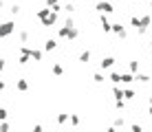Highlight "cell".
<instances>
[{"label": "cell", "mask_w": 152, "mask_h": 132, "mask_svg": "<svg viewBox=\"0 0 152 132\" xmlns=\"http://www.w3.org/2000/svg\"><path fill=\"white\" fill-rule=\"evenodd\" d=\"M57 35H60L62 40H77V38H80V29L75 26V20H73L71 15H66L64 26L57 29Z\"/></svg>", "instance_id": "cell-1"}, {"label": "cell", "mask_w": 152, "mask_h": 132, "mask_svg": "<svg viewBox=\"0 0 152 132\" xmlns=\"http://www.w3.org/2000/svg\"><path fill=\"white\" fill-rule=\"evenodd\" d=\"M35 18L40 20V24H42V26L51 29L53 24H57V18H60V15H57V13H53L49 7H42V9H38V11H35Z\"/></svg>", "instance_id": "cell-2"}, {"label": "cell", "mask_w": 152, "mask_h": 132, "mask_svg": "<svg viewBox=\"0 0 152 132\" xmlns=\"http://www.w3.org/2000/svg\"><path fill=\"white\" fill-rule=\"evenodd\" d=\"M15 33V22L13 20H7V22L0 24V38H9V35Z\"/></svg>", "instance_id": "cell-3"}, {"label": "cell", "mask_w": 152, "mask_h": 132, "mask_svg": "<svg viewBox=\"0 0 152 132\" xmlns=\"http://www.w3.org/2000/svg\"><path fill=\"white\" fill-rule=\"evenodd\" d=\"M95 11L108 15V13H115V7H113V2H108V0H99V2L95 4Z\"/></svg>", "instance_id": "cell-4"}, {"label": "cell", "mask_w": 152, "mask_h": 132, "mask_svg": "<svg viewBox=\"0 0 152 132\" xmlns=\"http://www.w3.org/2000/svg\"><path fill=\"white\" fill-rule=\"evenodd\" d=\"M150 24H152V15H150V13H143V15H141V24H139L137 33H139V35H143L145 31L150 29Z\"/></svg>", "instance_id": "cell-5"}, {"label": "cell", "mask_w": 152, "mask_h": 132, "mask_svg": "<svg viewBox=\"0 0 152 132\" xmlns=\"http://www.w3.org/2000/svg\"><path fill=\"white\" fill-rule=\"evenodd\" d=\"M113 33L117 35V38H121V40L128 38V31H126V26H124L121 22H115V24H113Z\"/></svg>", "instance_id": "cell-6"}, {"label": "cell", "mask_w": 152, "mask_h": 132, "mask_svg": "<svg viewBox=\"0 0 152 132\" xmlns=\"http://www.w3.org/2000/svg\"><path fill=\"white\" fill-rule=\"evenodd\" d=\"M99 24H102L104 33H113V22H110V20H108L104 13H99Z\"/></svg>", "instance_id": "cell-7"}, {"label": "cell", "mask_w": 152, "mask_h": 132, "mask_svg": "<svg viewBox=\"0 0 152 132\" xmlns=\"http://www.w3.org/2000/svg\"><path fill=\"white\" fill-rule=\"evenodd\" d=\"M115 62H117V60H115V57H110V55H108V57H102L99 68H102V71H110V68L115 66Z\"/></svg>", "instance_id": "cell-8"}, {"label": "cell", "mask_w": 152, "mask_h": 132, "mask_svg": "<svg viewBox=\"0 0 152 132\" xmlns=\"http://www.w3.org/2000/svg\"><path fill=\"white\" fill-rule=\"evenodd\" d=\"M55 49H57V40H55V38H49V40L44 42V49H42V51L51 53V51H55Z\"/></svg>", "instance_id": "cell-9"}, {"label": "cell", "mask_w": 152, "mask_h": 132, "mask_svg": "<svg viewBox=\"0 0 152 132\" xmlns=\"http://www.w3.org/2000/svg\"><path fill=\"white\" fill-rule=\"evenodd\" d=\"M42 55H44V51H42V49H31V53H29V57L33 62H42Z\"/></svg>", "instance_id": "cell-10"}, {"label": "cell", "mask_w": 152, "mask_h": 132, "mask_svg": "<svg viewBox=\"0 0 152 132\" xmlns=\"http://www.w3.org/2000/svg\"><path fill=\"white\" fill-rule=\"evenodd\" d=\"M51 73H53L55 77H62V75H64V66H62L60 62H55V64L51 66Z\"/></svg>", "instance_id": "cell-11"}, {"label": "cell", "mask_w": 152, "mask_h": 132, "mask_svg": "<svg viewBox=\"0 0 152 132\" xmlns=\"http://www.w3.org/2000/svg\"><path fill=\"white\" fill-rule=\"evenodd\" d=\"M15 88H18L20 93H27L29 90V82L27 79H15Z\"/></svg>", "instance_id": "cell-12"}, {"label": "cell", "mask_w": 152, "mask_h": 132, "mask_svg": "<svg viewBox=\"0 0 152 132\" xmlns=\"http://www.w3.org/2000/svg\"><path fill=\"white\" fill-rule=\"evenodd\" d=\"M91 57H93V53L88 51V49H84V51L80 53V62H82V64H88V62H91Z\"/></svg>", "instance_id": "cell-13"}, {"label": "cell", "mask_w": 152, "mask_h": 132, "mask_svg": "<svg viewBox=\"0 0 152 132\" xmlns=\"http://www.w3.org/2000/svg\"><path fill=\"white\" fill-rule=\"evenodd\" d=\"M113 82V86H119V84H121V73H117V71H113L110 73V77H108Z\"/></svg>", "instance_id": "cell-14"}, {"label": "cell", "mask_w": 152, "mask_h": 132, "mask_svg": "<svg viewBox=\"0 0 152 132\" xmlns=\"http://www.w3.org/2000/svg\"><path fill=\"white\" fill-rule=\"evenodd\" d=\"M134 79H137V82H141V84H150V75H145V73H137V75H134Z\"/></svg>", "instance_id": "cell-15"}, {"label": "cell", "mask_w": 152, "mask_h": 132, "mask_svg": "<svg viewBox=\"0 0 152 132\" xmlns=\"http://www.w3.org/2000/svg\"><path fill=\"white\" fill-rule=\"evenodd\" d=\"M132 82H134L132 73H121V84H132Z\"/></svg>", "instance_id": "cell-16"}, {"label": "cell", "mask_w": 152, "mask_h": 132, "mask_svg": "<svg viewBox=\"0 0 152 132\" xmlns=\"http://www.w3.org/2000/svg\"><path fill=\"white\" fill-rule=\"evenodd\" d=\"M124 125H126V119H124V117H115V119H113V128L119 130V128H124Z\"/></svg>", "instance_id": "cell-17"}, {"label": "cell", "mask_w": 152, "mask_h": 132, "mask_svg": "<svg viewBox=\"0 0 152 132\" xmlns=\"http://www.w3.org/2000/svg\"><path fill=\"white\" fill-rule=\"evenodd\" d=\"M18 40L22 42V44H27V42H29V31H27V29H22V31L18 33Z\"/></svg>", "instance_id": "cell-18"}, {"label": "cell", "mask_w": 152, "mask_h": 132, "mask_svg": "<svg viewBox=\"0 0 152 132\" xmlns=\"http://www.w3.org/2000/svg\"><path fill=\"white\" fill-rule=\"evenodd\" d=\"M124 99H126V101H132V99H134V90H132V88H126V90H124Z\"/></svg>", "instance_id": "cell-19"}, {"label": "cell", "mask_w": 152, "mask_h": 132, "mask_svg": "<svg viewBox=\"0 0 152 132\" xmlns=\"http://www.w3.org/2000/svg\"><path fill=\"white\" fill-rule=\"evenodd\" d=\"M128 68H130V73H132V75H137V73H139V62L132 60V62L128 64Z\"/></svg>", "instance_id": "cell-20"}, {"label": "cell", "mask_w": 152, "mask_h": 132, "mask_svg": "<svg viewBox=\"0 0 152 132\" xmlns=\"http://www.w3.org/2000/svg\"><path fill=\"white\" fill-rule=\"evenodd\" d=\"M69 121H71V125H73V128H77V125H80V123H82V119H80V114H71V117H69Z\"/></svg>", "instance_id": "cell-21"}, {"label": "cell", "mask_w": 152, "mask_h": 132, "mask_svg": "<svg viewBox=\"0 0 152 132\" xmlns=\"http://www.w3.org/2000/svg\"><path fill=\"white\" fill-rule=\"evenodd\" d=\"M93 82L95 84H104L106 82V75H104V73H95V75H93Z\"/></svg>", "instance_id": "cell-22"}, {"label": "cell", "mask_w": 152, "mask_h": 132, "mask_svg": "<svg viewBox=\"0 0 152 132\" xmlns=\"http://www.w3.org/2000/svg\"><path fill=\"white\" fill-rule=\"evenodd\" d=\"M113 97L115 99H124V90L119 86H113Z\"/></svg>", "instance_id": "cell-23"}, {"label": "cell", "mask_w": 152, "mask_h": 132, "mask_svg": "<svg viewBox=\"0 0 152 132\" xmlns=\"http://www.w3.org/2000/svg\"><path fill=\"white\" fill-rule=\"evenodd\" d=\"M69 117H71V114H66V112H60V114H57V123H60V125H64L66 121H69Z\"/></svg>", "instance_id": "cell-24"}, {"label": "cell", "mask_w": 152, "mask_h": 132, "mask_svg": "<svg viewBox=\"0 0 152 132\" xmlns=\"http://www.w3.org/2000/svg\"><path fill=\"white\" fill-rule=\"evenodd\" d=\"M139 24H141V15H132V18H130V26L139 29Z\"/></svg>", "instance_id": "cell-25"}, {"label": "cell", "mask_w": 152, "mask_h": 132, "mask_svg": "<svg viewBox=\"0 0 152 132\" xmlns=\"http://www.w3.org/2000/svg\"><path fill=\"white\" fill-rule=\"evenodd\" d=\"M29 62H31V57H29V55H20V57H18V64H20V66H27Z\"/></svg>", "instance_id": "cell-26"}, {"label": "cell", "mask_w": 152, "mask_h": 132, "mask_svg": "<svg viewBox=\"0 0 152 132\" xmlns=\"http://www.w3.org/2000/svg\"><path fill=\"white\" fill-rule=\"evenodd\" d=\"M115 108H117V110H124V108H126V99H115Z\"/></svg>", "instance_id": "cell-27"}, {"label": "cell", "mask_w": 152, "mask_h": 132, "mask_svg": "<svg viewBox=\"0 0 152 132\" xmlns=\"http://www.w3.org/2000/svg\"><path fill=\"white\" fill-rule=\"evenodd\" d=\"M75 9H77V7H75V4H73V2H66V4H64V11L69 13V15H71L73 11H75Z\"/></svg>", "instance_id": "cell-28"}, {"label": "cell", "mask_w": 152, "mask_h": 132, "mask_svg": "<svg viewBox=\"0 0 152 132\" xmlns=\"http://www.w3.org/2000/svg\"><path fill=\"white\" fill-rule=\"evenodd\" d=\"M7 117H9L7 108H0V123H2V121H7Z\"/></svg>", "instance_id": "cell-29"}, {"label": "cell", "mask_w": 152, "mask_h": 132, "mask_svg": "<svg viewBox=\"0 0 152 132\" xmlns=\"http://www.w3.org/2000/svg\"><path fill=\"white\" fill-rule=\"evenodd\" d=\"M9 11H11V15H18V13H20V4H11V7H9Z\"/></svg>", "instance_id": "cell-30"}, {"label": "cell", "mask_w": 152, "mask_h": 132, "mask_svg": "<svg viewBox=\"0 0 152 132\" xmlns=\"http://www.w3.org/2000/svg\"><path fill=\"white\" fill-rule=\"evenodd\" d=\"M44 2H46V7H49V9H53V7L60 4V0H44Z\"/></svg>", "instance_id": "cell-31"}, {"label": "cell", "mask_w": 152, "mask_h": 132, "mask_svg": "<svg viewBox=\"0 0 152 132\" xmlns=\"http://www.w3.org/2000/svg\"><path fill=\"white\" fill-rule=\"evenodd\" d=\"M130 132H143V128H141V123H132L130 125Z\"/></svg>", "instance_id": "cell-32"}, {"label": "cell", "mask_w": 152, "mask_h": 132, "mask_svg": "<svg viewBox=\"0 0 152 132\" xmlns=\"http://www.w3.org/2000/svg\"><path fill=\"white\" fill-rule=\"evenodd\" d=\"M0 132H9V123H7V121H2V123H0Z\"/></svg>", "instance_id": "cell-33"}, {"label": "cell", "mask_w": 152, "mask_h": 132, "mask_svg": "<svg viewBox=\"0 0 152 132\" xmlns=\"http://www.w3.org/2000/svg\"><path fill=\"white\" fill-rule=\"evenodd\" d=\"M31 132H44V128H42V125H40V123H35V125H33V128H31Z\"/></svg>", "instance_id": "cell-34"}, {"label": "cell", "mask_w": 152, "mask_h": 132, "mask_svg": "<svg viewBox=\"0 0 152 132\" xmlns=\"http://www.w3.org/2000/svg\"><path fill=\"white\" fill-rule=\"evenodd\" d=\"M4 88H7V84H4V82H2V79H0V93H2V90H4Z\"/></svg>", "instance_id": "cell-35"}, {"label": "cell", "mask_w": 152, "mask_h": 132, "mask_svg": "<svg viewBox=\"0 0 152 132\" xmlns=\"http://www.w3.org/2000/svg\"><path fill=\"white\" fill-rule=\"evenodd\" d=\"M2 71H4V60L0 57V73H2Z\"/></svg>", "instance_id": "cell-36"}, {"label": "cell", "mask_w": 152, "mask_h": 132, "mask_svg": "<svg viewBox=\"0 0 152 132\" xmlns=\"http://www.w3.org/2000/svg\"><path fill=\"white\" fill-rule=\"evenodd\" d=\"M106 132H119V130H117V128H113V125H110V128H108Z\"/></svg>", "instance_id": "cell-37"}, {"label": "cell", "mask_w": 152, "mask_h": 132, "mask_svg": "<svg viewBox=\"0 0 152 132\" xmlns=\"http://www.w3.org/2000/svg\"><path fill=\"white\" fill-rule=\"evenodd\" d=\"M148 114H150V117H152V106H150V108H148Z\"/></svg>", "instance_id": "cell-38"}, {"label": "cell", "mask_w": 152, "mask_h": 132, "mask_svg": "<svg viewBox=\"0 0 152 132\" xmlns=\"http://www.w3.org/2000/svg\"><path fill=\"white\" fill-rule=\"evenodd\" d=\"M148 101H150V106H152V97H148Z\"/></svg>", "instance_id": "cell-39"}, {"label": "cell", "mask_w": 152, "mask_h": 132, "mask_svg": "<svg viewBox=\"0 0 152 132\" xmlns=\"http://www.w3.org/2000/svg\"><path fill=\"white\" fill-rule=\"evenodd\" d=\"M0 7H4V2H2V0H0Z\"/></svg>", "instance_id": "cell-40"}, {"label": "cell", "mask_w": 152, "mask_h": 132, "mask_svg": "<svg viewBox=\"0 0 152 132\" xmlns=\"http://www.w3.org/2000/svg\"><path fill=\"white\" fill-rule=\"evenodd\" d=\"M150 49H152V40H150Z\"/></svg>", "instance_id": "cell-41"}, {"label": "cell", "mask_w": 152, "mask_h": 132, "mask_svg": "<svg viewBox=\"0 0 152 132\" xmlns=\"http://www.w3.org/2000/svg\"><path fill=\"white\" fill-rule=\"evenodd\" d=\"M150 9H152V0H150Z\"/></svg>", "instance_id": "cell-42"}]
</instances>
